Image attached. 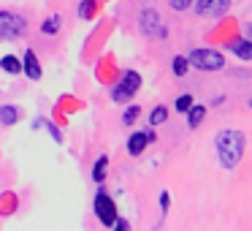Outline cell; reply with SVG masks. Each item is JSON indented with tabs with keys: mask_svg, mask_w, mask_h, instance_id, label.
Wrapping results in <instances>:
<instances>
[{
	"mask_svg": "<svg viewBox=\"0 0 252 231\" xmlns=\"http://www.w3.org/2000/svg\"><path fill=\"white\" fill-rule=\"evenodd\" d=\"M44 128H49V133H52V139H55V142H57V144H60V142H63V133H60V128H57V125H52V122H44Z\"/></svg>",
	"mask_w": 252,
	"mask_h": 231,
	"instance_id": "44dd1931",
	"label": "cell"
},
{
	"mask_svg": "<svg viewBox=\"0 0 252 231\" xmlns=\"http://www.w3.org/2000/svg\"><path fill=\"white\" fill-rule=\"evenodd\" d=\"M192 104H195V98H192L190 93L179 95V98H176V112H187V109H190Z\"/></svg>",
	"mask_w": 252,
	"mask_h": 231,
	"instance_id": "ac0fdd59",
	"label": "cell"
},
{
	"mask_svg": "<svg viewBox=\"0 0 252 231\" xmlns=\"http://www.w3.org/2000/svg\"><path fill=\"white\" fill-rule=\"evenodd\" d=\"M138 87H141V74L138 71H125L122 79H120V84H114V90H111V98H114L117 104H127V101L138 93Z\"/></svg>",
	"mask_w": 252,
	"mask_h": 231,
	"instance_id": "3957f363",
	"label": "cell"
},
{
	"mask_svg": "<svg viewBox=\"0 0 252 231\" xmlns=\"http://www.w3.org/2000/svg\"><path fill=\"white\" fill-rule=\"evenodd\" d=\"M244 33H247V38L252 41V25H247V30H244Z\"/></svg>",
	"mask_w": 252,
	"mask_h": 231,
	"instance_id": "d4e9b609",
	"label": "cell"
},
{
	"mask_svg": "<svg viewBox=\"0 0 252 231\" xmlns=\"http://www.w3.org/2000/svg\"><path fill=\"white\" fill-rule=\"evenodd\" d=\"M114 229L117 231H127V229H130V223H127V220H122V218H117L114 220Z\"/></svg>",
	"mask_w": 252,
	"mask_h": 231,
	"instance_id": "cb8c5ba5",
	"label": "cell"
},
{
	"mask_svg": "<svg viewBox=\"0 0 252 231\" xmlns=\"http://www.w3.org/2000/svg\"><path fill=\"white\" fill-rule=\"evenodd\" d=\"M22 71H25V77L33 79V82L44 77V68H41V63H38V57H35L33 49L25 52V57H22Z\"/></svg>",
	"mask_w": 252,
	"mask_h": 231,
	"instance_id": "9c48e42d",
	"label": "cell"
},
{
	"mask_svg": "<svg viewBox=\"0 0 252 231\" xmlns=\"http://www.w3.org/2000/svg\"><path fill=\"white\" fill-rule=\"evenodd\" d=\"M192 3H195V0H168V6L174 8V11H187Z\"/></svg>",
	"mask_w": 252,
	"mask_h": 231,
	"instance_id": "ffe728a7",
	"label": "cell"
},
{
	"mask_svg": "<svg viewBox=\"0 0 252 231\" xmlns=\"http://www.w3.org/2000/svg\"><path fill=\"white\" fill-rule=\"evenodd\" d=\"M187 60H190V66H195L198 71H220V68H225L222 52L206 49V46H201V49H192L190 55H187Z\"/></svg>",
	"mask_w": 252,
	"mask_h": 231,
	"instance_id": "7a4b0ae2",
	"label": "cell"
},
{
	"mask_svg": "<svg viewBox=\"0 0 252 231\" xmlns=\"http://www.w3.org/2000/svg\"><path fill=\"white\" fill-rule=\"evenodd\" d=\"M95 215H98V220L103 226H114V220H117V204L103 188H100L98 196H95Z\"/></svg>",
	"mask_w": 252,
	"mask_h": 231,
	"instance_id": "8992f818",
	"label": "cell"
},
{
	"mask_svg": "<svg viewBox=\"0 0 252 231\" xmlns=\"http://www.w3.org/2000/svg\"><path fill=\"white\" fill-rule=\"evenodd\" d=\"M168 204H171V196L168 193H160V209L163 212H168Z\"/></svg>",
	"mask_w": 252,
	"mask_h": 231,
	"instance_id": "603a6c76",
	"label": "cell"
},
{
	"mask_svg": "<svg viewBox=\"0 0 252 231\" xmlns=\"http://www.w3.org/2000/svg\"><path fill=\"white\" fill-rule=\"evenodd\" d=\"M90 11H93V3H82V6H79V17L87 19V17H90Z\"/></svg>",
	"mask_w": 252,
	"mask_h": 231,
	"instance_id": "7402d4cb",
	"label": "cell"
},
{
	"mask_svg": "<svg viewBox=\"0 0 252 231\" xmlns=\"http://www.w3.org/2000/svg\"><path fill=\"white\" fill-rule=\"evenodd\" d=\"M155 142V131H138L127 139V153L130 155H141L147 150V144Z\"/></svg>",
	"mask_w": 252,
	"mask_h": 231,
	"instance_id": "ba28073f",
	"label": "cell"
},
{
	"mask_svg": "<svg viewBox=\"0 0 252 231\" xmlns=\"http://www.w3.org/2000/svg\"><path fill=\"white\" fill-rule=\"evenodd\" d=\"M60 25H63V17L60 14H52V17L41 25V30H44V36H55L57 30H60Z\"/></svg>",
	"mask_w": 252,
	"mask_h": 231,
	"instance_id": "9a60e30c",
	"label": "cell"
},
{
	"mask_svg": "<svg viewBox=\"0 0 252 231\" xmlns=\"http://www.w3.org/2000/svg\"><path fill=\"white\" fill-rule=\"evenodd\" d=\"M244 133L236 128H225L214 139V150H217V160L222 169H236L244 158Z\"/></svg>",
	"mask_w": 252,
	"mask_h": 231,
	"instance_id": "6da1fadb",
	"label": "cell"
},
{
	"mask_svg": "<svg viewBox=\"0 0 252 231\" xmlns=\"http://www.w3.org/2000/svg\"><path fill=\"white\" fill-rule=\"evenodd\" d=\"M171 68H174V74L176 77H185L187 74V68H190V60H187V57H174V63H171Z\"/></svg>",
	"mask_w": 252,
	"mask_h": 231,
	"instance_id": "e0dca14e",
	"label": "cell"
},
{
	"mask_svg": "<svg viewBox=\"0 0 252 231\" xmlns=\"http://www.w3.org/2000/svg\"><path fill=\"white\" fill-rule=\"evenodd\" d=\"M165 120H168V109H165V106H155L152 115H149V122H152V125H163Z\"/></svg>",
	"mask_w": 252,
	"mask_h": 231,
	"instance_id": "2e32d148",
	"label": "cell"
},
{
	"mask_svg": "<svg viewBox=\"0 0 252 231\" xmlns=\"http://www.w3.org/2000/svg\"><path fill=\"white\" fill-rule=\"evenodd\" d=\"M138 112H141L138 106H127L125 115H122V122H125V125H133V122L138 120Z\"/></svg>",
	"mask_w": 252,
	"mask_h": 231,
	"instance_id": "d6986e66",
	"label": "cell"
},
{
	"mask_svg": "<svg viewBox=\"0 0 252 231\" xmlns=\"http://www.w3.org/2000/svg\"><path fill=\"white\" fill-rule=\"evenodd\" d=\"M138 25H141V33L149 36V38H165V33H168L165 25L160 22V14L155 11V8H144Z\"/></svg>",
	"mask_w": 252,
	"mask_h": 231,
	"instance_id": "5b68a950",
	"label": "cell"
},
{
	"mask_svg": "<svg viewBox=\"0 0 252 231\" xmlns=\"http://www.w3.org/2000/svg\"><path fill=\"white\" fill-rule=\"evenodd\" d=\"M0 122H3V125H17L19 122V109L11 106V104L0 106Z\"/></svg>",
	"mask_w": 252,
	"mask_h": 231,
	"instance_id": "8fae6325",
	"label": "cell"
},
{
	"mask_svg": "<svg viewBox=\"0 0 252 231\" xmlns=\"http://www.w3.org/2000/svg\"><path fill=\"white\" fill-rule=\"evenodd\" d=\"M250 106H252V101H250Z\"/></svg>",
	"mask_w": 252,
	"mask_h": 231,
	"instance_id": "484cf974",
	"label": "cell"
},
{
	"mask_svg": "<svg viewBox=\"0 0 252 231\" xmlns=\"http://www.w3.org/2000/svg\"><path fill=\"white\" fill-rule=\"evenodd\" d=\"M230 8V0H195L198 17H225Z\"/></svg>",
	"mask_w": 252,
	"mask_h": 231,
	"instance_id": "52a82bcc",
	"label": "cell"
},
{
	"mask_svg": "<svg viewBox=\"0 0 252 231\" xmlns=\"http://www.w3.org/2000/svg\"><path fill=\"white\" fill-rule=\"evenodd\" d=\"M106 171H109V158H106V155H100V158L95 160V169H93V180L98 182V185H103Z\"/></svg>",
	"mask_w": 252,
	"mask_h": 231,
	"instance_id": "5bb4252c",
	"label": "cell"
},
{
	"mask_svg": "<svg viewBox=\"0 0 252 231\" xmlns=\"http://www.w3.org/2000/svg\"><path fill=\"white\" fill-rule=\"evenodd\" d=\"M0 68L6 74H22V60L17 55H6V57H0Z\"/></svg>",
	"mask_w": 252,
	"mask_h": 231,
	"instance_id": "7c38bea8",
	"label": "cell"
},
{
	"mask_svg": "<svg viewBox=\"0 0 252 231\" xmlns=\"http://www.w3.org/2000/svg\"><path fill=\"white\" fill-rule=\"evenodd\" d=\"M230 52H233L236 57H241V60H252V41L250 38H239L230 44Z\"/></svg>",
	"mask_w": 252,
	"mask_h": 231,
	"instance_id": "30bf717a",
	"label": "cell"
},
{
	"mask_svg": "<svg viewBox=\"0 0 252 231\" xmlns=\"http://www.w3.org/2000/svg\"><path fill=\"white\" fill-rule=\"evenodd\" d=\"M203 117H206V109H203V106H195V104H192L190 109H187V125L195 131V128L203 122Z\"/></svg>",
	"mask_w": 252,
	"mask_h": 231,
	"instance_id": "4fadbf2b",
	"label": "cell"
},
{
	"mask_svg": "<svg viewBox=\"0 0 252 231\" xmlns=\"http://www.w3.org/2000/svg\"><path fill=\"white\" fill-rule=\"evenodd\" d=\"M25 30H28L25 17H19V14H14V11H0V38L3 41L19 38Z\"/></svg>",
	"mask_w": 252,
	"mask_h": 231,
	"instance_id": "277c9868",
	"label": "cell"
}]
</instances>
